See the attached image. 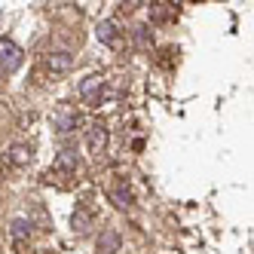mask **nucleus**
<instances>
[{"mask_svg": "<svg viewBox=\"0 0 254 254\" xmlns=\"http://www.w3.org/2000/svg\"><path fill=\"white\" fill-rule=\"evenodd\" d=\"M19 64H22V49L15 46L12 40L3 37V40H0V67H3L6 74H12Z\"/></svg>", "mask_w": 254, "mask_h": 254, "instance_id": "nucleus-1", "label": "nucleus"}, {"mask_svg": "<svg viewBox=\"0 0 254 254\" xmlns=\"http://www.w3.org/2000/svg\"><path fill=\"white\" fill-rule=\"evenodd\" d=\"M101 89H104V80L101 77H89V80L80 83V95L95 107V104H101Z\"/></svg>", "mask_w": 254, "mask_h": 254, "instance_id": "nucleus-2", "label": "nucleus"}, {"mask_svg": "<svg viewBox=\"0 0 254 254\" xmlns=\"http://www.w3.org/2000/svg\"><path fill=\"white\" fill-rule=\"evenodd\" d=\"M52 120H56V126H59L62 132H70V129H77V126H80V114L74 111V107H67V104H62Z\"/></svg>", "mask_w": 254, "mask_h": 254, "instance_id": "nucleus-3", "label": "nucleus"}, {"mask_svg": "<svg viewBox=\"0 0 254 254\" xmlns=\"http://www.w3.org/2000/svg\"><path fill=\"white\" fill-rule=\"evenodd\" d=\"M104 144H107L104 126H101V123H92V126H89V150H92V153H101Z\"/></svg>", "mask_w": 254, "mask_h": 254, "instance_id": "nucleus-4", "label": "nucleus"}, {"mask_svg": "<svg viewBox=\"0 0 254 254\" xmlns=\"http://www.w3.org/2000/svg\"><path fill=\"white\" fill-rule=\"evenodd\" d=\"M46 64H49V70H52V74H64V70H70L74 59H70L67 52H52V56L46 59Z\"/></svg>", "mask_w": 254, "mask_h": 254, "instance_id": "nucleus-5", "label": "nucleus"}, {"mask_svg": "<svg viewBox=\"0 0 254 254\" xmlns=\"http://www.w3.org/2000/svg\"><path fill=\"white\" fill-rule=\"evenodd\" d=\"M95 34H98V40L101 43H107V46H120V37H117V28H114V22H101L98 28H95Z\"/></svg>", "mask_w": 254, "mask_h": 254, "instance_id": "nucleus-6", "label": "nucleus"}, {"mask_svg": "<svg viewBox=\"0 0 254 254\" xmlns=\"http://www.w3.org/2000/svg\"><path fill=\"white\" fill-rule=\"evenodd\" d=\"M28 159H31V150L25 147V144H15V147L9 150V162H12V166H25Z\"/></svg>", "mask_w": 254, "mask_h": 254, "instance_id": "nucleus-7", "label": "nucleus"}, {"mask_svg": "<svg viewBox=\"0 0 254 254\" xmlns=\"http://www.w3.org/2000/svg\"><path fill=\"white\" fill-rule=\"evenodd\" d=\"M74 166H77V159H74V153H70V150H64V153L59 156V162H56V169H59V172H64V175L74 172Z\"/></svg>", "mask_w": 254, "mask_h": 254, "instance_id": "nucleus-8", "label": "nucleus"}, {"mask_svg": "<svg viewBox=\"0 0 254 254\" xmlns=\"http://www.w3.org/2000/svg\"><path fill=\"white\" fill-rule=\"evenodd\" d=\"M117 248H120L117 233H104V236H101V251H107V254H117Z\"/></svg>", "mask_w": 254, "mask_h": 254, "instance_id": "nucleus-9", "label": "nucleus"}, {"mask_svg": "<svg viewBox=\"0 0 254 254\" xmlns=\"http://www.w3.org/2000/svg\"><path fill=\"white\" fill-rule=\"evenodd\" d=\"M172 15V6L169 3H153V22H162Z\"/></svg>", "mask_w": 254, "mask_h": 254, "instance_id": "nucleus-10", "label": "nucleus"}, {"mask_svg": "<svg viewBox=\"0 0 254 254\" xmlns=\"http://www.w3.org/2000/svg\"><path fill=\"white\" fill-rule=\"evenodd\" d=\"M114 199H117V205H129V202H132V196H129V190H123V187H117Z\"/></svg>", "mask_w": 254, "mask_h": 254, "instance_id": "nucleus-11", "label": "nucleus"}, {"mask_svg": "<svg viewBox=\"0 0 254 254\" xmlns=\"http://www.w3.org/2000/svg\"><path fill=\"white\" fill-rule=\"evenodd\" d=\"M25 233H28V224H25V221H15V224H12V236H15V239H22Z\"/></svg>", "mask_w": 254, "mask_h": 254, "instance_id": "nucleus-12", "label": "nucleus"}, {"mask_svg": "<svg viewBox=\"0 0 254 254\" xmlns=\"http://www.w3.org/2000/svg\"><path fill=\"white\" fill-rule=\"evenodd\" d=\"M135 37H138V43H141V46H147V43H150V34H147V28H138V31H135Z\"/></svg>", "mask_w": 254, "mask_h": 254, "instance_id": "nucleus-13", "label": "nucleus"}]
</instances>
